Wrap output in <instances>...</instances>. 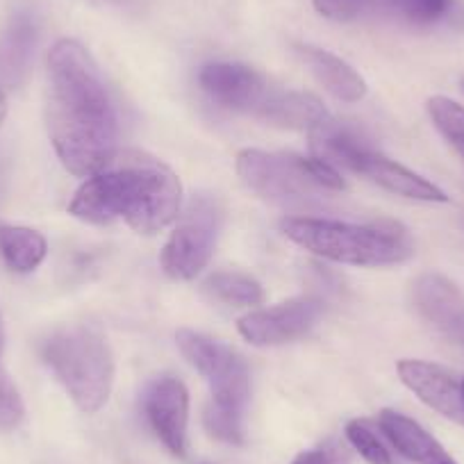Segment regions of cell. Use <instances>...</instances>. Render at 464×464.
I'll use <instances>...</instances> for the list:
<instances>
[{"label": "cell", "mask_w": 464, "mask_h": 464, "mask_svg": "<svg viewBox=\"0 0 464 464\" xmlns=\"http://www.w3.org/2000/svg\"><path fill=\"white\" fill-rule=\"evenodd\" d=\"M46 123L57 158L73 176H93L116 153L114 102L96 60L75 39H60L48 53Z\"/></svg>", "instance_id": "obj_1"}, {"label": "cell", "mask_w": 464, "mask_h": 464, "mask_svg": "<svg viewBox=\"0 0 464 464\" xmlns=\"http://www.w3.org/2000/svg\"><path fill=\"white\" fill-rule=\"evenodd\" d=\"M69 212L96 226L123 221L140 235H155L180 217V178L153 155L116 150L75 191Z\"/></svg>", "instance_id": "obj_2"}, {"label": "cell", "mask_w": 464, "mask_h": 464, "mask_svg": "<svg viewBox=\"0 0 464 464\" xmlns=\"http://www.w3.org/2000/svg\"><path fill=\"white\" fill-rule=\"evenodd\" d=\"M283 232L296 246L324 260L353 266H392L414 256V239L396 221L346 223L330 218H285Z\"/></svg>", "instance_id": "obj_3"}, {"label": "cell", "mask_w": 464, "mask_h": 464, "mask_svg": "<svg viewBox=\"0 0 464 464\" xmlns=\"http://www.w3.org/2000/svg\"><path fill=\"white\" fill-rule=\"evenodd\" d=\"M178 348L187 362L208 381L212 403L205 410V428L227 444L244 441V412L251 399V376L246 362L226 343L194 330H178Z\"/></svg>", "instance_id": "obj_4"}, {"label": "cell", "mask_w": 464, "mask_h": 464, "mask_svg": "<svg viewBox=\"0 0 464 464\" xmlns=\"http://www.w3.org/2000/svg\"><path fill=\"white\" fill-rule=\"evenodd\" d=\"M42 355L82 412L93 414L107 403L114 385V355L96 328L57 330L44 342Z\"/></svg>", "instance_id": "obj_5"}, {"label": "cell", "mask_w": 464, "mask_h": 464, "mask_svg": "<svg viewBox=\"0 0 464 464\" xmlns=\"http://www.w3.org/2000/svg\"><path fill=\"white\" fill-rule=\"evenodd\" d=\"M237 173L248 189L278 205L321 203L333 191L346 189L342 171L312 155L246 149L237 155Z\"/></svg>", "instance_id": "obj_6"}, {"label": "cell", "mask_w": 464, "mask_h": 464, "mask_svg": "<svg viewBox=\"0 0 464 464\" xmlns=\"http://www.w3.org/2000/svg\"><path fill=\"white\" fill-rule=\"evenodd\" d=\"M221 205L212 196H194L178 217L162 251V269L173 280H194L212 260L221 230Z\"/></svg>", "instance_id": "obj_7"}, {"label": "cell", "mask_w": 464, "mask_h": 464, "mask_svg": "<svg viewBox=\"0 0 464 464\" xmlns=\"http://www.w3.org/2000/svg\"><path fill=\"white\" fill-rule=\"evenodd\" d=\"M198 82L214 102L226 110L256 116L260 121H265L271 102L280 92L256 69L230 64V62H214L203 66Z\"/></svg>", "instance_id": "obj_8"}, {"label": "cell", "mask_w": 464, "mask_h": 464, "mask_svg": "<svg viewBox=\"0 0 464 464\" xmlns=\"http://www.w3.org/2000/svg\"><path fill=\"white\" fill-rule=\"evenodd\" d=\"M321 301L312 296L292 298L280 305L265 307V310L248 312L237 324L239 333L253 346H280L294 342L314 328L319 321Z\"/></svg>", "instance_id": "obj_9"}, {"label": "cell", "mask_w": 464, "mask_h": 464, "mask_svg": "<svg viewBox=\"0 0 464 464\" xmlns=\"http://www.w3.org/2000/svg\"><path fill=\"white\" fill-rule=\"evenodd\" d=\"M144 412L150 428L173 455H185L189 392L176 376H160L146 387Z\"/></svg>", "instance_id": "obj_10"}, {"label": "cell", "mask_w": 464, "mask_h": 464, "mask_svg": "<svg viewBox=\"0 0 464 464\" xmlns=\"http://www.w3.org/2000/svg\"><path fill=\"white\" fill-rule=\"evenodd\" d=\"M401 381L419 401L441 417L464 426V381L446 367L426 360H401L396 364Z\"/></svg>", "instance_id": "obj_11"}, {"label": "cell", "mask_w": 464, "mask_h": 464, "mask_svg": "<svg viewBox=\"0 0 464 464\" xmlns=\"http://www.w3.org/2000/svg\"><path fill=\"white\" fill-rule=\"evenodd\" d=\"M417 310L444 337L464 348V294L441 274H423L414 283Z\"/></svg>", "instance_id": "obj_12"}, {"label": "cell", "mask_w": 464, "mask_h": 464, "mask_svg": "<svg viewBox=\"0 0 464 464\" xmlns=\"http://www.w3.org/2000/svg\"><path fill=\"white\" fill-rule=\"evenodd\" d=\"M310 150L312 158L330 164L337 171L348 169V171L360 173V167L367 160V155L376 149L355 128L334 121L333 116H328L325 121L316 123L310 130Z\"/></svg>", "instance_id": "obj_13"}, {"label": "cell", "mask_w": 464, "mask_h": 464, "mask_svg": "<svg viewBox=\"0 0 464 464\" xmlns=\"http://www.w3.org/2000/svg\"><path fill=\"white\" fill-rule=\"evenodd\" d=\"M381 428L394 449L399 450L401 458L410 459L414 464H458L444 446L414 419L396 412V410H382L378 419Z\"/></svg>", "instance_id": "obj_14"}, {"label": "cell", "mask_w": 464, "mask_h": 464, "mask_svg": "<svg viewBox=\"0 0 464 464\" xmlns=\"http://www.w3.org/2000/svg\"><path fill=\"white\" fill-rule=\"evenodd\" d=\"M360 173L367 176L372 182H376L378 187H382V189L403 196V198L423 200V203H446L449 200V196L440 187L432 185L430 180L421 178L419 173L405 169L403 164L385 158L378 150H372L367 155V160L360 167Z\"/></svg>", "instance_id": "obj_15"}, {"label": "cell", "mask_w": 464, "mask_h": 464, "mask_svg": "<svg viewBox=\"0 0 464 464\" xmlns=\"http://www.w3.org/2000/svg\"><path fill=\"white\" fill-rule=\"evenodd\" d=\"M298 55L303 57L314 78L342 102H358L367 96V82L353 66L342 57L316 46H298Z\"/></svg>", "instance_id": "obj_16"}, {"label": "cell", "mask_w": 464, "mask_h": 464, "mask_svg": "<svg viewBox=\"0 0 464 464\" xmlns=\"http://www.w3.org/2000/svg\"><path fill=\"white\" fill-rule=\"evenodd\" d=\"M37 44V25L28 14H16L0 39V84L16 87L28 73Z\"/></svg>", "instance_id": "obj_17"}, {"label": "cell", "mask_w": 464, "mask_h": 464, "mask_svg": "<svg viewBox=\"0 0 464 464\" xmlns=\"http://www.w3.org/2000/svg\"><path fill=\"white\" fill-rule=\"evenodd\" d=\"M46 239L33 227L0 226V256L12 271H34L46 257Z\"/></svg>", "instance_id": "obj_18"}, {"label": "cell", "mask_w": 464, "mask_h": 464, "mask_svg": "<svg viewBox=\"0 0 464 464\" xmlns=\"http://www.w3.org/2000/svg\"><path fill=\"white\" fill-rule=\"evenodd\" d=\"M346 437L355 450L367 459L369 464H403L399 459V450L385 435L381 423L369 419H353L346 426Z\"/></svg>", "instance_id": "obj_19"}, {"label": "cell", "mask_w": 464, "mask_h": 464, "mask_svg": "<svg viewBox=\"0 0 464 464\" xmlns=\"http://www.w3.org/2000/svg\"><path fill=\"white\" fill-rule=\"evenodd\" d=\"M372 3L392 19L417 28L440 24L455 7V0H372Z\"/></svg>", "instance_id": "obj_20"}, {"label": "cell", "mask_w": 464, "mask_h": 464, "mask_svg": "<svg viewBox=\"0 0 464 464\" xmlns=\"http://www.w3.org/2000/svg\"><path fill=\"white\" fill-rule=\"evenodd\" d=\"M208 292L214 298L230 305H260L265 301V289L256 278L246 274H237V271H218V274L209 276L205 283Z\"/></svg>", "instance_id": "obj_21"}, {"label": "cell", "mask_w": 464, "mask_h": 464, "mask_svg": "<svg viewBox=\"0 0 464 464\" xmlns=\"http://www.w3.org/2000/svg\"><path fill=\"white\" fill-rule=\"evenodd\" d=\"M428 114L446 141L464 160V107L446 96H432L428 101Z\"/></svg>", "instance_id": "obj_22"}, {"label": "cell", "mask_w": 464, "mask_h": 464, "mask_svg": "<svg viewBox=\"0 0 464 464\" xmlns=\"http://www.w3.org/2000/svg\"><path fill=\"white\" fill-rule=\"evenodd\" d=\"M24 419V401L14 382L0 369V430H12Z\"/></svg>", "instance_id": "obj_23"}, {"label": "cell", "mask_w": 464, "mask_h": 464, "mask_svg": "<svg viewBox=\"0 0 464 464\" xmlns=\"http://www.w3.org/2000/svg\"><path fill=\"white\" fill-rule=\"evenodd\" d=\"M372 0H312L314 10L330 21H353Z\"/></svg>", "instance_id": "obj_24"}, {"label": "cell", "mask_w": 464, "mask_h": 464, "mask_svg": "<svg viewBox=\"0 0 464 464\" xmlns=\"http://www.w3.org/2000/svg\"><path fill=\"white\" fill-rule=\"evenodd\" d=\"M342 455L339 450H330V449H314V450H305V453L296 455L292 464H342Z\"/></svg>", "instance_id": "obj_25"}, {"label": "cell", "mask_w": 464, "mask_h": 464, "mask_svg": "<svg viewBox=\"0 0 464 464\" xmlns=\"http://www.w3.org/2000/svg\"><path fill=\"white\" fill-rule=\"evenodd\" d=\"M5 116H7V101H5V93H3V89H0V128H3Z\"/></svg>", "instance_id": "obj_26"}, {"label": "cell", "mask_w": 464, "mask_h": 464, "mask_svg": "<svg viewBox=\"0 0 464 464\" xmlns=\"http://www.w3.org/2000/svg\"><path fill=\"white\" fill-rule=\"evenodd\" d=\"M3 342H5V333H3V316H0V353H3Z\"/></svg>", "instance_id": "obj_27"}, {"label": "cell", "mask_w": 464, "mask_h": 464, "mask_svg": "<svg viewBox=\"0 0 464 464\" xmlns=\"http://www.w3.org/2000/svg\"><path fill=\"white\" fill-rule=\"evenodd\" d=\"M462 92H464V78H462Z\"/></svg>", "instance_id": "obj_28"}, {"label": "cell", "mask_w": 464, "mask_h": 464, "mask_svg": "<svg viewBox=\"0 0 464 464\" xmlns=\"http://www.w3.org/2000/svg\"><path fill=\"white\" fill-rule=\"evenodd\" d=\"M462 381H464V378H462Z\"/></svg>", "instance_id": "obj_29"}]
</instances>
